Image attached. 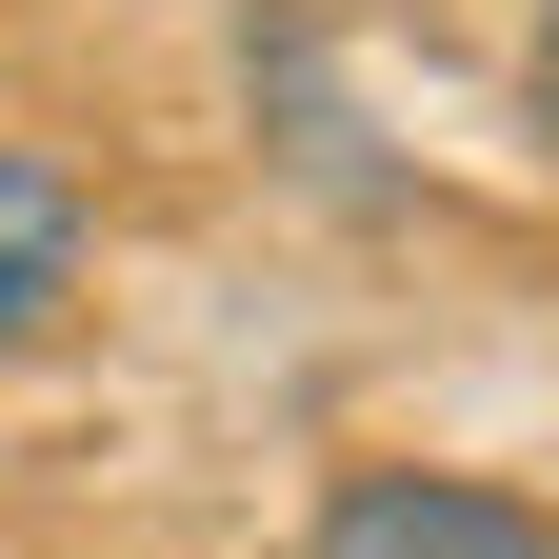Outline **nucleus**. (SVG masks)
<instances>
[{"instance_id":"7ed1b4c3","label":"nucleus","mask_w":559,"mask_h":559,"mask_svg":"<svg viewBox=\"0 0 559 559\" xmlns=\"http://www.w3.org/2000/svg\"><path fill=\"white\" fill-rule=\"evenodd\" d=\"M520 100H539V140H559V0H539V60H520Z\"/></svg>"},{"instance_id":"f257e3e1","label":"nucleus","mask_w":559,"mask_h":559,"mask_svg":"<svg viewBox=\"0 0 559 559\" xmlns=\"http://www.w3.org/2000/svg\"><path fill=\"white\" fill-rule=\"evenodd\" d=\"M300 559H559V520L500 500V479H460V460H360V479H320Z\"/></svg>"},{"instance_id":"f03ea898","label":"nucleus","mask_w":559,"mask_h":559,"mask_svg":"<svg viewBox=\"0 0 559 559\" xmlns=\"http://www.w3.org/2000/svg\"><path fill=\"white\" fill-rule=\"evenodd\" d=\"M81 280H100V200L60 180L40 140H0V360H40Z\"/></svg>"}]
</instances>
